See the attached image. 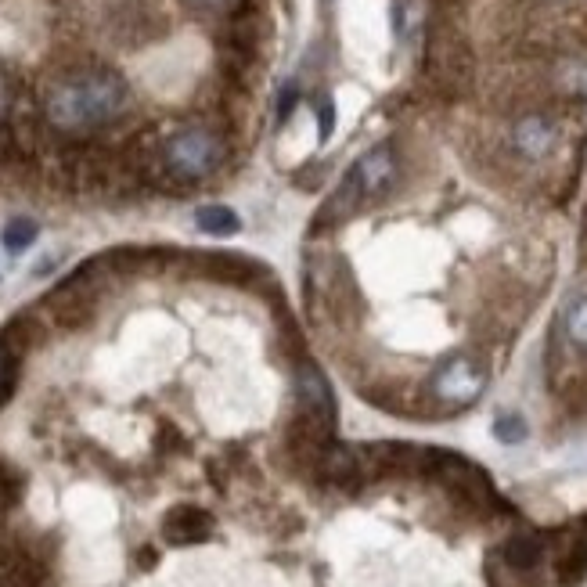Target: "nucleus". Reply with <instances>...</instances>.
<instances>
[{"instance_id":"6e6552de","label":"nucleus","mask_w":587,"mask_h":587,"mask_svg":"<svg viewBox=\"0 0 587 587\" xmlns=\"http://www.w3.org/2000/svg\"><path fill=\"white\" fill-rule=\"evenodd\" d=\"M209 533H213V515L202 512L199 505H177L163 519V537L170 544H177V548L206 541Z\"/></svg>"},{"instance_id":"423d86ee","label":"nucleus","mask_w":587,"mask_h":587,"mask_svg":"<svg viewBox=\"0 0 587 587\" xmlns=\"http://www.w3.org/2000/svg\"><path fill=\"white\" fill-rule=\"evenodd\" d=\"M587 577V526L559 530L555 544V580L559 587H577Z\"/></svg>"},{"instance_id":"aec40b11","label":"nucleus","mask_w":587,"mask_h":587,"mask_svg":"<svg viewBox=\"0 0 587 587\" xmlns=\"http://www.w3.org/2000/svg\"><path fill=\"white\" fill-rule=\"evenodd\" d=\"M317 123H321V141H328V137H332V127H335V105H332V101H321Z\"/></svg>"},{"instance_id":"f257e3e1","label":"nucleus","mask_w":587,"mask_h":587,"mask_svg":"<svg viewBox=\"0 0 587 587\" xmlns=\"http://www.w3.org/2000/svg\"><path fill=\"white\" fill-rule=\"evenodd\" d=\"M130 105L127 80L112 69H80V73L58 80L47 91V119L51 127L83 134V130H98L112 119H119Z\"/></svg>"},{"instance_id":"f03ea898","label":"nucleus","mask_w":587,"mask_h":587,"mask_svg":"<svg viewBox=\"0 0 587 587\" xmlns=\"http://www.w3.org/2000/svg\"><path fill=\"white\" fill-rule=\"evenodd\" d=\"M393 181H397V152H393V145H375L368 155H361L353 163V170L343 177L328 209H332L335 217H346L364 199H379L382 191L393 188Z\"/></svg>"},{"instance_id":"a211bd4d","label":"nucleus","mask_w":587,"mask_h":587,"mask_svg":"<svg viewBox=\"0 0 587 587\" xmlns=\"http://www.w3.org/2000/svg\"><path fill=\"white\" fill-rule=\"evenodd\" d=\"M296 101H299V87H296V83H285V87H281V94H278V123H285V119L292 116Z\"/></svg>"},{"instance_id":"39448f33","label":"nucleus","mask_w":587,"mask_h":587,"mask_svg":"<svg viewBox=\"0 0 587 587\" xmlns=\"http://www.w3.org/2000/svg\"><path fill=\"white\" fill-rule=\"evenodd\" d=\"M296 386H299V407H303V422L314 429V433L335 436V422H339V407H335V393L328 386L325 371L317 368L314 361H303L299 364V375H296Z\"/></svg>"},{"instance_id":"6ab92c4d","label":"nucleus","mask_w":587,"mask_h":587,"mask_svg":"<svg viewBox=\"0 0 587 587\" xmlns=\"http://www.w3.org/2000/svg\"><path fill=\"white\" fill-rule=\"evenodd\" d=\"M11 101H15V87H11V76L0 69V119L11 112Z\"/></svg>"},{"instance_id":"dca6fc26","label":"nucleus","mask_w":587,"mask_h":587,"mask_svg":"<svg viewBox=\"0 0 587 587\" xmlns=\"http://www.w3.org/2000/svg\"><path fill=\"white\" fill-rule=\"evenodd\" d=\"M22 494V479L15 469H8L4 461H0V512H8Z\"/></svg>"},{"instance_id":"ddd939ff","label":"nucleus","mask_w":587,"mask_h":587,"mask_svg":"<svg viewBox=\"0 0 587 587\" xmlns=\"http://www.w3.org/2000/svg\"><path fill=\"white\" fill-rule=\"evenodd\" d=\"M487 584L490 587H541V573H526V569L508 566L497 551L487 555Z\"/></svg>"},{"instance_id":"7ed1b4c3","label":"nucleus","mask_w":587,"mask_h":587,"mask_svg":"<svg viewBox=\"0 0 587 587\" xmlns=\"http://www.w3.org/2000/svg\"><path fill=\"white\" fill-rule=\"evenodd\" d=\"M166 170L177 177V181H202L209 173L217 170L220 159H224V145L213 130L202 127H188L177 130V134L166 141L163 148Z\"/></svg>"},{"instance_id":"f3484780","label":"nucleus","mask_w":587,"mask_h":587,"mask_svg":"<svg viewBox=\"0 0 587 587\" xmlns=\"http://www.w3.org/2000/svg\"><path fill=\"white\" fill-rule=\"evenodd\" d=\"M494 436L501 443H523L526 440V422L519 415H497Z\"/></svg>"},{"instance_id":"9b49d317","label":"nucleus","mask_w":587,"mask_h":587,"mask_svg":"<svg viewBox=\"0 0 587 587\" xmlns=\"http://www.w3.org/2000/svg\"><path fill=\"white\" fill-rule=\"evenodd\" d=\"M195 227H199L202 235L231 238L242 231V217H238L231 206H202V209H195Z\"/></svg>"},{"instance_id":"4468645a","label":"nucleus","mask_w":587,"mask_h":587,"mask_svg":"<svg viewBox=\"0 0 587 587\" xmlns=\"http://www.w3.org/2000/svg\"><path fill=\"white\" fill-rule=\"evenodd\" d=\"M562 325H566L569 343L587 350V296H573L566 303V314H562Z\"/></svg>"},{"instance_id":"2eb2a0df","label":"nucleus","mask_w":587,"mask_h":587,"mask_svg":"<svg viewBox=\"0 0 587 587\" xmlns=\"http://www.w3.org/2000/svg\"><path fill=\"white\" fill-rule=\"evenodd\" d=\"M37 235H40V227H37V220H29V217H15V220H8V227H4V249L8 253H26L29 245L37 242Z\"/></svg>"},{"instance_id":"9d476101","label":"nucleus","mask_w":587,"mask_h":587,"mask_svg":"<svg viewBox=\"0 0 587 587\" xmlns=\"http://www.w3.org/2000/svg\"><path fill=\"white\" fill-rule=\"evenodd\" d=\"M501 559L508 562V566L515 569H526V573H537L544 562V551H548V544L537 537V533H512L501 548H494Z\"/></svg>"},{"instance_id":"1a4fd4ad","label":"nucleus","mask_w":587,"mask_h":587,"mask_svg":"<svg viewBox=\"0 0 587 587\" xmlns=\"http://www.w3.org/2000/svg\"><path fill=\"white\" fill-rule=\"evenodd\" d=\"M40 580H44V566L37 559L0 544V587H40Z\"/></svg>"},{"instance_id":"f8f14e48","label":"nucleus","mask_w":587,"mask_h":587,"mask_svg":"<svg viewBox=\"0 0 587 587\" xmlns=\"http://www.w3.org/2000/svg\"><path fill=\"white\" fill-rule=\"evenodd\" d=\"M19 361H22V343L11 332H0V407L8 404L19 382Z\"/></svg>"},{"instance_id":"0eeeda50","label":"nucleus","mask_w":587,"mask_h":587,"mask_svg":"<svg viewBox=\"0 0 587 587\" xmlns=\"http://www.w3.org/2000/svg\"><path fill=\"white\" fill-rule=\"evenodd\" d=\"M555 141H559V130H555V123H551L548 116H541V112H530V116H523L512 127L515 152L523 155V159H533V163L544 159V155L555 148Z\"/></svg>"},{"instance_id":"20e7f679","label":"nucleus","mask_w":587,"mask_h":587,"mask_svg":"<svg viewBox=\"0 0 587 587\" xmlns=\"http://www.w3.org/2000/svg\"><path fill=\"white\" fill-rule=\"evenodd\" d=\"M433 397L447 407H469L483 397L487 389V368L469 357V353H458V357H447L440 368L433 371Z\"/></svg>"},{"instance_id":"412c9836","label":"nucleus","mask_w":587,"mask_h":587,"mask_svg":"<svg viewBox=\"0 0 587 587\" xmlns=\"http://www.w3.org/2000/svg\"><path fill=\"white\" fill-rule=\"evenodd\" d=\"M188 4H195V8H202V11H224V8H231V0H188Z\"/></svg>"}]
</instances>
